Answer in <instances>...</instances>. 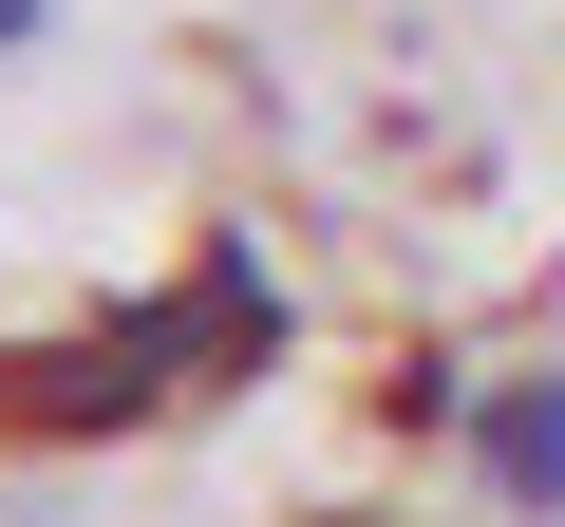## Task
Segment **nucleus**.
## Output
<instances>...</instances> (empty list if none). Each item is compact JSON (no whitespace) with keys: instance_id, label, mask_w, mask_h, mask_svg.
Wrapping results in <instances>:
<instances>
[{"instance_id":"f257e3e1","label":"nucleus","mask_w":565,"mask_h":527,"mask_svg":"<svg viewBox=\"0 0 565 527\" xmlns=\"http://www.w3.org/2000/svg\"><path fill=\"white\" fill-rule=\"evenodd\" d=\"M282 358V283L245 245H189L151 302H95L76 340H39V358H0V415L20 433H170V415H226L245 377Z\"/></svg>"},{"instance_id":"f03ea898","label":"nucleus","mask_w":565,"mask_h":527,"mask_svg":"<svg viewBox=\"0 0 565 527\" xmlns=\"http://www.w3.org/2000/svg\"><path fill=\"white\" fill-rule=\"evenodd\" d=\"M452 452H471V490H490L509 527H565V358H527V377H471Z\"/></svg>"},{"instance_id":"7ed1b4c3","label":"nucleus","mask_w":565,"mask_h":527,"mask_svg":"<svg viewBox=\"0 0 565 527\" xmlns=\"http://www.w3.org/2000/svg\"><path fill=\"white\" fill-rule=\"evenodd\" d=\"M39 20H57V0H0V57H20V39H39Z\"/></svg>"}]
</instances>
